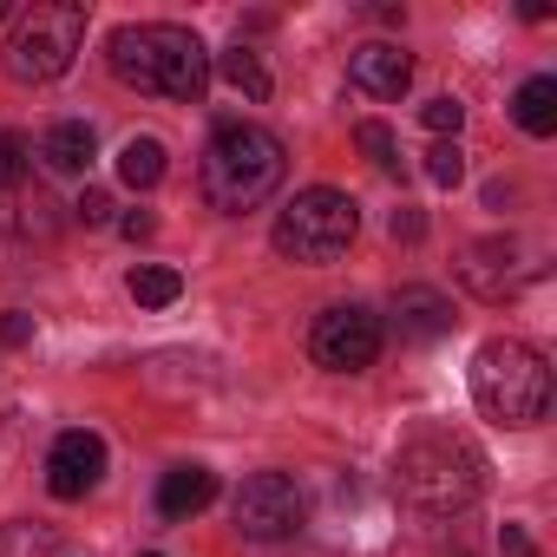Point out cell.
Masks as SVG:
<instances>
[{"mask_svg": "<svg viewBox=\"0 0 557 557\" xmlns=\"http://www.w3.org/2000/svg\"><path fill=\"white\" fill-rule=\"evenodd\" d=\"M106 60L125 86L138 92H158V99H177V106H197L203 86H210V53L190 27H171V21H132L106 40Z\"/></svg>", "mask_w": 557, "mask_h": 557, "instance_id": "cell-1", "label": "cell"}, {"mask_svg": "<svg viewBox=\"0 0 557 557\" xmlns=\"http://www.w3.org/2000/svg\"><path fill=\"white\" fill-rule=\"evenodd\" d=\"M283 171H289L283 138L262 132V125H249V119H223L210 132V145H203L197 184H203L210 210L243 216V210H256V203H269L275 190H283Z\"/></svg>", "mask_w": 557, "mask_h": 557, "instance_id": "cell-2", "label": "cell"}, {"mask_svg": "<svg viewBox=\"0 0 557 557\" xmlns=\"http://www.w3.org/2000/svg\"><path fill=\"white\" fill-rule=\"evenodd\" d=\"M394 479H400V498H407L413 511L453 518V511H466V505L485 492V459H479V446H466L459 433L426 426V433H413V440L400 446Z\"/></svg>", "mask_w": 557, "mask_h": 557, "instance_id": "cell-3", "label": "cell"}, {"mask_svg": "<svg viewBox=\"0 0 557 557\" xmlns=\"http://www.w3.org/2000/svg\"><path fill=\"white\" fill-rule=\"evenodd\" d=\"M472 400L498 426H537L550 413V368L524 342H485L472 355Z\"/></svg>", "mask_w": 557, "mask_h": 557, "instance_id": "cell-4", "label": "cell"}, {"mask_svg": "<svg viewBox=\"0 0 557 557\" xmlns=\"http://www.w3.org/2000/svg\"><path fill=\"white\" fill-rule=\"evenodd\" d=\"M79 47H86V8L79 0H40L8 34V73L21 86H47L79 60Z\"/></svg>", "mask_w": 557, "mask_h": 557, "instance_id": "cell-5", "label": "cell"}, {"mask_svg": "<svg viewBox=\"0 0 557 557\" xmlns=\"http://www.w3.org/2000/svg\"><path fill=\"white\" fill-rule=\"evenodd\" d=\"M355 230H361L355 197L315 184V190H302L283 216H275L269 243H275V256H283V262H309V269H315V262H335V256L355 243Z\"/></svg>", "mask_w": 557, "mask_h": 557, "instance_id": "cell-6", "label": "cell"}, {"mask_svg": "<svg viewBox=\"0 0 557 557\" xmlns=\"http://www.w3.org/2000/svg\"><path fill=\"white\" fill-rule=\"evenodd\" d=\"M309 355H315V368H329V374H361V368H374V355H381V315L361 309V302L322 309L315 329H309Z\"/></svg>", "mask_w": 557, "mask_h": 557, "instance_id": "cell-7", "label": "cell"}, {"mask_svg": "<svg viewBox=\"0 0 557 557\" xmlns=\"http://www.w3.org/2000/svg\"><path fill=\"white\" fill-rule=\"evenodd\" d=\"M236 531L243 537H296L302 531V492H296V479L289 472H249L243 485H236Z\"/></svg>", "mask_w": 557, "mask_h": 557, "instance_id": "cell-8", "label": "cell"}, {"mask_svg": "<svg viewBox=\"0 0 557 557\" xmlns=\"http://www.w3.org/2000/svg\"><path fill=\"white\" fill-rule=\"evenodd\" d=\"M99 479H106V440L86 433V426L60 433L53 453H47V485H53V498H86Z\"/></svg>", "mask_w": 557, "mask_h": 557, "instance_id": "cell-9", "label": "cell"}, {"mask_svg": "<svg viewBox=\"0 0 557 557\" xmlns=\"http://www.w3.org/2000/svg\"><path fill=\"white\" fill-rule=\"evenodd\" d=\"M60 203L47 197V184H34V171H8L0 164V236H53Z\"/></svg>", "mask_w": 557, "mask_h": 557, "instance_id": "cell-10", "label": "cell"}, {"mask_svg": "<svg viewBox=\"0 0 557 557\" xmlns=\"http://www.w3.org/2000/svg\"><path fill=\"white\" fill-rule=\"evenodd\" d=\"M407 79H413V60H407L400 47H387V40H368V47H355V60H348V86L368 92V99H400Z\"/></svg>", "mask_w": 557, "mask_h": 557, "instance_id": "cell-11", "label": "cell"}, {"mask_svg": "<svg viewBox=\"0 0 557 557\" xmlns=\"http://www.w3.org/2000/svg\"><path fill=\"white\" fill-rule=\"evenodd\" d=\"M511 262H518V249H511L505 236H485V243H472V249L459 256V283H466L479 302H505V296H511V275H518Z\"/></svg>", "mask_w": 557, "mask_h": 557, "instance_id": "cell-12", "label": "cell"}, {"mask_svg": "<svg viewBox=\"0 0 557 557\" xmlns=\"http://www.w3.org/2000/svg\"><path fill=\"white\" fill-rule=\"evenodd\" d=\"M394 329H400V342H440V335H453V302L426 283H407V289H394Z\"/></svg>", "mask_w": 557, "mask_h": 557, "instance_id": "cell-13", "label": "cell"}, {"mask_svg": "<svg viewBox=\"0 0 557 557\" xmlns=\"http://www.w3.org/2000/svg\"><path fill=\"white\" fill-rule=\"evenodd\" d=\"M210 498H216V472L210 466H171L158 479V511L164 518H197Z\"/></svg>", "mask_w": 557, "mask_h": 557, "instance_id": "cell-14", "label": "cell"}, {"mask_svg": "<svg viewBox=\"0 0 557 557\" xmlns=\"http://www.w3.org/2000/svg\"><path fill=\"white\" fill-rule=\"evenodd\" d=\"M40 158H47V171L79 177V171L92 164V125H86V119H60V125L40 138Z\"/></svg>", "mask_w": 557, "mask_h": 557, "instance_id": "cell-15", "label": "cell"}, {"mask_svg": "<svg viewBox=\"0 0 557 557\" xmlns=\"http://www.w3.org/2000/svg\"><path fill=\"white\" fill-rule=\"evenodd\" d=\"M511 119H518V132H531V138H550L557 132V79H524L518 86V99H511Z\"/></svg>", "mask_w": 557, "mask_h": 557, "instance_id": "cell-16", "label": "cell"}, {"mask_svg": "<svg viewBox=\"0 0 557 557\" xmlns=\"http://www.w3.org/2000/svg\"><path fill=\"white\" fill-rule=\"evenodd\" d=\"M125 289H132V302H138V309H171V302L184 296V275H177V269H164V262H138Z\"/></svg>", "mask_w": 557, "mask_h": 557, "instance_id": "cell-17", "label": "cell"}, {"mask_svg": "<svg viewBox=\"0 0 557 557\" xmlns=\"http://www.w3.org/2000/svg\"><path fill=\"white\" fill-rule=\"evenodd\" d=\"M119 177H125L132 190H151V184L164 177V145H158V138H125V151H119Z\"/></svg>", "mask_w": 557, "mask_h": 557, "instance_id": "cell-18", "label": "cell"}, {"mask_svg": "<svg viewBox=\"0 0 557 557\" xmlns=\"http://www.w3.org/2000/svg\"><path fill=\"white\" fill-rule=\"evenodd\" d=\"M223 79H230L243 99H269V73H262V60H256L249 47H230V53H223Z\"/></svg>", "mask_w": 557, "mask_h": 557, "instance_id": "cell-19", "label": "cell"}, {"mask_svg": "<svg viewBox=\"0 0 557 557\" xmlns=\"http://www.w3.org/2000/svg\"><path fill=\"white\" fill-rule=\"evenodd\" d=\"M355 145H361L381 171H400V145H394V132H387L381 119H361V125H355Z\"/></svg>", "mask_w": 557, "mask_h": 557, "instance_id": "cell-20", "label": "cell"}, {"mask_svg": "<svg viewBox=\"0 0 557 557\" xmlns=\"http://www.w3.org/2000/svg\"><path fill=\"white\" fill-rule=\"evenodd\" d=\"M420 125H426L433 138H453V132L466 125V106H459L453 92H440V99H426V106H420Z\"/></svg>", "mask_w": 557, "mask_h": 557, "instance_id": "cell-21", "label": "cell"}, {"mask_svg": "<svg viewBox=\"0 0 557 557\" xmlns=\"http://www.w3.org/2000/svg\"><path fill=\"white\" fill-rule=\"evenodd\" d=\"M426 177H433V184H440V190H453V184H459V177H466V151H459V145H453V138H440V145H433V151H426Z\"/></svg>", "mask_w": 557, "mask_h": 557, "instance_id": "cell-22", "label": "cell"}, {"mask_svg": "<svg viewBox=\"0 0 557 557\" xmlns=\"http://www.w3.org/2000/svg\"><path fill=\"white\" fill-rule=\"evenodd\" d=\"M73 216H79V223H112V197H106V190H86V197L73 203Z\"/></svg>", "mask_w": 557, "mask_h": 557, "instance_id": "cell-23", "label": "cell"}, {"mask_svg": "<svg viewBox=\"0 0 557 557\" xmlns=\"http://www.w3.org/2000/svg\"><path fill=\"white\" fill-rule=\"evenodd\" d=\"M387 230H394V236H400V243H420V236H426V216H420V210H407V203H400V210H394V223H387Z\"/></svg>", "mask_w": 557, "mask_h": 557, "instance_id": "cell-24", "label": "cell"}, {"mask_svg": "<svg viewBox=\"0 0 557 557\" xmlns=\"http://www.w3.org/2000/svg\"><path fill=\"white\" fill-rule=\"evenodd\" d=\"M0 342H8V348H27V342H34V315H21V309H14L8 322H0Z\"/></svg>", "mask_w": 557, "mask_h": 557, "instance_id": "cell-25", "label": "cell"}, {"mask_svg": "<svg viewBox=\"0 0 557 557\" xmlns=\"http://www.w3.org/2000/svg\"><path fill=\"white\" fill-rule=\"evenodd\" d=\"M498 550H505V557H537V544H531V537H524L518 524H505V537H498Z\"/></svg>", "mask_w": 557, "mask_h": 557, "instance_id": "cell-26", "label": "cell"}, {"mask_svg": "<svg viewBox=\"0 0 557 557\" xmlns=\"http://www.w3.org/2000/svg\"><path fill=\"white\" fill-rule=\"evenodd\" d=\"M119 230L138 243V236H151V216H145V210H132V216H119Z\"/></svg>", "mask_w": 557, "mask_h": 557, "instance_id": "cell-27", "label": "cell"}, {"mask_svg": "<svg viewBox=\"0 0 557 557\" xmlns=\"http://www.w3.org/2000/svg\"><path fill=\"white\" fill-rule=\"evenodd\" d=\"M8 14H14V0H0V21H8Z\"/></svg>", "mask_w": 557, "mask_h": 557, "instance_id": "cell-28", "label": "cell"}, {"mask_svg": "<svg viewBox=\"0 0 557 557\" xmlns=\"http://www.w3.org/2000/svg\"><path fill=\"white\" fill-rule=\"evenodd\" d=\"M151 557H158V550H151Z\"/></svg>", "mask_w": 557, "mask_h": 557, "instance_id": "cell-29", "label": "cell"}]
</instances>
